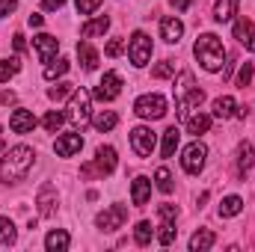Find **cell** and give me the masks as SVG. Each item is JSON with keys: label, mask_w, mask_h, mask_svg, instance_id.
<instances>
[{"label": "cell", "mask_w": 255, "mask_h": 252, "mask_svg": "<svg viewBox=\"0 0 255 252\" xmlns=\"http://www.w3.org/2000/svg\"><path fill=\"white\" fill-rule=\"evenodd\" d=\"M175 241V223L172 220H163V226H160V232H157V244L160 247H169Z\"/></svg>", "instance_id": "obj_31"}, {"label": "cell", "mask_w": 255, "mask_h": 252, "mask_svg": "<svg viewBox=\"0 0 255 252\" xmlns=\"http://www.w3.org/2000/svg\"><path fill=\"white\" fill-rule=\"evenodd\" d=\"M77 57H80V63H83L86 71H95L98 68V51L89 42H77Z\"/></svg>", "instance_id": "obj_21"}, {"label": "cell", "mask_w": 255, "mask_h": 252, "mask_svg": "<svg viewBox=\"0 0 255 252\" xmlns=\"http://www.w3.org/2000/svg\"><path fill=\"white\" fill-rule=\"evenodd\" d=\"M18 68H21L18 57H12V60H0V83H6L9 77H15V74H18Z\"/></svg>", "instance_id": "obj_32"}, {"label": "cell", "mask_w": 255, "mask_h": 252, "mask_svg": "<svg viewBox=\"0 0 255 252\" xmlns=\"http://www.w3.org/2000/svg\"><path fill=\"white\" fill-rule=\"evenodd\" d=\"M151 223L148 220H139L136 223V229H133V241H136V247H148L151 244Z\"/></svg>", "instance_id": "obj_28"}, {"label": "cell", "mask_w": 255, "mask_h": 252, "mask_svg": "<svg viewBox=\"0 0 255 252\" xmlns=\"http://www.w3.org/2000/svg\"><path fill=\"white\" fill-rule=\"evenodd\" d=\"M83 148V136L80 133H63V136H57V142H54V151L60 154V157H71V154H77Z\"/></svg>", "instance_id": "obj_12"}, {"label": "cell", "mask_w": 255, "mask_h": 252, "mask_svg": "<svg viewBox=\"0 0 255 252\" xmlns=\"http://www.w3.org/2000/svg\"><path fill=\"white\" fill-rule=\"evenodd\" d=\"M193 54L205 71H223L226 68V48L214 33H202L193 45Z\"/></svg>", "instance_id": "obj_2"}, {"label": "cell", "mask_w": 255, "mask_h": 252, "mask_svg": "<svg viewBox=\"0 0 255 252\" xmlns=\"http://www.w3.org/2000/svg\"><path fill=\"white\" fill-rule=\"evenodd\" d=\"M116 122H119V116L113 113V110H101L95 119H92V125H95V130H101V133H107V130H113L116 127Z\"/></svg>", "instance_id": "obj_27"}, {"label": "cell", "mask_w": 255, "mask_h": 252, "mask_svg": "<svg viewBox=\"0 0 255 252\" xmlns=\"http://www.w3.org/2000/svg\"><path fill=\"white\" fill-rule=\"evenodd\" d=\"M68 71V60H57V63H48L45 65V80H57Z\"/></svg>", "instance_id": "obj_33"}, {"label": "cell", "mask_w": 255, "mask_h": 252, "mask_svg": "<svg viewBox=\"0 0 255 252\" xmlns=\"http://www.w3.org/2000/svg\"><path fill=\"white\" fill-rule=\"evenodd\" d=\"M130 145H133V151H136L139 157H151V151H154V145H157V136H154L151 127L139 125V127L130 130Z\"/></svg>", "instance_id": "obj_10"}, {"label": "cell", "mask_w": 255, "mask_h": 252, "mask_svg": "<svg viewBox=\"0 0 255 252\" xmlns=\"http://www.w3.org/2000/svg\"><path fill=\"white\" fill-rule=\"evenodd\" d=\"M205 160H208V148H205V142H190L187 148H184V154H181V166H184V172H190V175H199L202 169H205Z\"/></svg>", "instance_id": "obj_7"}, {"label": "cell", "mask_w": 255, "mask_h": 252, "mask_svg": "<svg viewBox=\"0 0 255 252\" xmlns=\"http://www.w3.org/2000/svg\"><path fill=\"white\" fill-rule=\"evenodd\" d=\"M241 211H244V199H241V196H226V199L220 202V208H217L220 217H238Z\"/></svg>", "instance_id": "obj_25"}, {"label": "cell", "mask_w": 255, "mask_h": 252, "mask_svg": "<svg viewBox=\"0 0 255 252\" xmlns=\"http://www.w3.org/2000/svg\"><path fill=\"white\" fill-rule=\"evenodd\" d=\"M214 241H217V238H214V232H211V229H199V232L190 238V250L193 252H205V250H211V247H214Z\"/></svg>", "instance_id": "obj_24"}, {"label": "cell", "mask_w": 255, "mask_h": 252, "mask_svg": "<svg viewBox=\"0 0 255 252\" xmlns=\"http://www.w3.org/2000/svg\"><path fill=\"white\" fill-rule=\"evenodd\" d=\"M157 214H160V220H172V223H175L178 208H175V205H160V208H157Z\"/></svg>", "instance_id": "obj_41"}, {"label": "cell", "mask_w": 255, "mask_h": 252, "mask_svg": "<svg viewBox=\"0 0 255 252\" xmlns=\"http://www.w3.org/2000/svg\"><path fill=\"white\" fill-rule=\"evenodd\" d=\"M133 113H136L139 119H148V122L163 119V116H166V98H163V95H157V92L139 95V98L133 101Z\"/></svg>", "instance_id": "obj_4"}, {"label": "cell", "mask_w": 255, "mask_h": 252, "mask_svg": "<svg viewBox=\"0 0 255 252\" xmlns=\"http://www.w3.org/2000/svg\"><path fill=\"white\" fill-rule=\"evenodd\" d=\"M63 122H65V116H63V113L51 110V113L45 116V122H42V125H45V130H48V133H57V130L63 127Z\"/></svg>", "instance_id": "obj_36"}, {"label": "cell", "mask_w": 255, "mask_h": 252, "mask_svg": "<svg viewBox=\"0 0 255 252\" xmlns=\"http://www.w3.org/2000/svg\"><path fill=\"white\" fill-rule=\"evenodd\" d=\"M33 160H36V154H33L30 145H15V148L3 151V157H0V181L3 184L24 181L27 172L33 169Z\"/></svg>", "instance_id": "obj_1"}, {"label": "cell", "mask_w": 255, "mask_h": 252, "mask_svg": "<svg viewBox=\"0 0 255 252\" xmlns=\"http://www.w3.org/2000/svg\"><path fill=\"white\" fill-rule=\"evenodd\" d=\"M181 36H184V24H181L175 15H169V18H163V21H160V39H163V42L178 45V42H181Z\"/></svg>", "instance_id": "obj_14"}, {"label": "cell", "mask_w": 255, "mask_h": 252, "mask_svg": "<svg viewBox=\"0 0 255 252\" xmlns=\"http://www.w3.org/2000/svg\"><path fill=\"white\" fill-rule=\"evenodd\" d=\"M238 15V0H217L214 3V18L223 24V21H232Z\"/></svg>", "instance_id": "obj_23"}, {"label": "cell", "mask_w": 255, "mask_h": 252, "mask_svg": "<svg viewBox=\"0 0 255 252\" xmlns=\"http://www.w3.org/2000/svg\"><path fill=\"white\" fill-rule=\"evenodd\" d=\"M208 127H211V116H208V113H193L190 119H187V130L196 133V136H199V133H205Z\"/></svg>", "instance_id": "obj_30"}, {"label": "cell", "mask_w": 255, "mask_h": 252, "mask_svg": "<svg viewBox=\"0 0 255 252\" xmlns=\"http://www.w3.org/2000/svg\"><path fill=\"white\" fill-rule=\"evenodd\" d=\"M169 3H172V6H175L178 12H187V9H190V3H193V0H169Z\"/></svg>", "instance_id": "obj_44"}, {"label": "cell", "mask_w": 255, "mask_h": 252, "mask_svg": "<svg viewBox=\"0 0 255 252\" xmlns=\"http://www.w3.org/2000/svg\"><path fill=\"white\" fill-rule=\"evenodd\" d=\"M27 21H30V27H42V24H45V18H42V15H36V12H33Z\"/></svg>", "instance_id": "obj_46"}, {"label": "cell", "mask_w": 255, "mask_h": 252, "mask_svg": "<svg viewBox=\"0 0 255 252\" xmlns=\"http://www.w3.org/2000/svg\"><path fill=\"white\" fill-rule=\"evenodd\" d=\"M57 205V190L51 187V184H45V187L39 190V214L42 217H54V208Z\"/></svg>", "instance_id": "obj_18"}, {"label": "cell", "mask_w": 255, "mask_h": 252, "mask_svg": "<svg viewBox=\"0 0 255 252\" xmlns=\"http://www.w3.org/2000/svg\"><path fill=\"white\" fill-rule=\"evenodd\" d=\"M250 83H253V63H244L241 65V74H238V86L247 89Z\"/></svg>", "instance_id": "obj_38"}, {"label": "cell", "mask_w": 255, "mask_h": 252, "mask_svg": "<svg viewBox=\"0 0 255 252\" xmlns=\"http://www.w3.org/2000/svg\"><path fill=\"white\" fill-rule=\"evenodd\" d=\"M113 169H116V148H113V145H98L95 160L86 163L80 172H83L86 178H92V175H110Z\"/></svg>", "instance_id": "obj_5"}, {"label": "cell", "mask_w": 255, "mask_h": 252, "mask_svg": "<svg viewBox=\"0 0 255 252\" xmlns=\"http://www.w3.org/2000/svg\"><path fill=\"white\" fill-rule=\"evenodd\" d=\"M148 196H151V178L139 175V178L130 184V199H133V205H145Z\"/></svg>", "instance_id": "obj_20"}, {"label": "cell", "mask_w": 255, "mask_h": 252, "mask_svg": "<svg viewBox=\"0 0 255 252\" xmlns=\"http://www.w3.org/2000/svg\"><path fill=\"white\" fill-rule=\"evenodd\" d=\"M107 30H110V18H107V15H98V18H92V21H86V24L80 27L83 39H92V36H104Z\"/></svg>", "instance_id": "obj_19"}, {"label": "cell", "mask_w": 255, "mask_h": 252, "mask_svg": "<svg viewBox=\"0 0 255 252\" xmlns=\"http://www.w3.org/2000/svg\"><path fill=\"white\" fill-rule=\"evenodd\" d=\"M235 39H238L247 51L255 54V24L250 18H238V21H235Z\"/></svg>", "instance_id": "obj_13"}, {"label": "cell", "mask_w": 255, "mask_h": 252, "mask_svg": "<svg viewBox=\"0 0 255 252\" xmlns=\"http://www.w3.org/2000/svg\"><path fill=\"white\" fill-rule=\"evenodd\" d=\"M0 104H15V92H3L0 89Z\"/></svg>", "instance_id": "obj_45"}, {"label": "cell", "mask_w": 255, "mask_h": 252, "mask_svg": "<svg viewBox=\"0 0 255 252\" xmlns=\"http://www.w3.org/2000/svg\"><path fill=\"white\" fill-rule=\"evenodd\" d=\"M178 136H181V130H178L175 125L163 130V145H160V154H163V157H172V154H175V148H178Z\"/></svg>", "instance_id": "obj_26"}, {"label": "cell", "mask_w": 255, "mask_h": 252, "mask_svg": "<svg viewBox=\"0 0 255 252\" xmlns=\"http://www.w3.org/2000/svg\"><path fill=\"white\" fill-rule=\"evenodd\" d=\"M68 92H71V83H57V86L48 89V98H51V101H60L63 95H68Z\"/></svg>", "instance_id": "obj_39"}, {"label": "cell", "mask_w": 255, "mask_h": 252, "mask_svg": "<svg viewBox=\"0 0 255 252\" xmlns=\"http://www.w3.org/2000/svg\"><path fill=\"white\" fill-rule=\"evenodd\" d=\"M128 220V208L125 205H110L107 211H101L98 217H95V226L101 229V232H116V229H122Z\"/></svg>", "instance_id": "obj_9"}, {"label": "cell", "mask_w": 255, "mask_h": 252, "mask_svg": "<svg viewBox=\"0 0 255 252\" xmlns=\"http://www.w3.org/2000/svg\"><path fill=\"white\" fill-rule=\"evenodd\" d=\"M154 181H157V190H160V193H172V175H169L166 166H160V169L154 172Z\"/></svg>", "instance_id": "obj_35"}, {"label": "cell", "mask_w": 255, "mask_h": 252, "mask_svg": "<svg viewBox=\"0 0 255 252\" xmlns=\"http://www.w3.org/2000/svg\"><path fill=\"white\" fill-rule=\"evenodd\" d=\"M122 51H125V42H122V39H110V45L104 48V54H107V57H119Z\"/></svg>", "instance_id": "obj_40"}, {"label": "cell", "mask_w": 255, "mask_h": 252, "mask_svg": "<svg viewBox=\"0 0 255 252\" xmlns=\"http://www.w3.org/2000/svg\"><path fill=\"white\" fill-rule=\"evenodd\" d=\"M128 57H130V63L136 65V68H142V65L151 60V39H148L142 30H136V33L130 36V42H128Z\"/></svg>", "instance_id": "obj_6"}, {"label": "cell", "mask_w": 255, "mask_h": 252, "mask_svg": "<svg viewBox=\"0 0 255 252\" xmlns=\"http://www.w3.org/2000/svg\"><path fill=\"white\" fill-rule=\"evenodd\" d=\"M68 244H71V238H68V232H63V229H54V232H48V238H45V247L51 252H65Z\"/></svg>", "instance_id": "obj_22"}, {"label": "cell", "mask_w": 255, "mask_h": 252, "mask_svg": "<svg viewBox=\"0 0 255 252\" xmlns=\"http://www.w3.org/2000/svg\"><path fill=\"white\" fill-rule=\"evenodd\" d=\"M89 104H92V92H86V89H71V101H68V122H71L74 127H83L89 119H92Z\"/></svg>", "instance_id": "obj_3"}, {"label": "cell", "mask_w": 255, "mask_h": 252, "mask_svg": "<svg viewBox=\"0 0 255 252\" xmlns=\"http://www.w3.org/2000/svg\"><path fill=\"white\" fill-rule=\"evenodd\" d=\"M101 3H104V0H74V6H77L80 15H92V12H98Z\"/></svg>", "instance_id": "obj_37"}, {"label": "cell", "mask_w": 255, "mask_h": 252, "mask_svg": "<svg viewBox=\"0 0 255 252\" xmlns=\"http://www.w3.org/2000/svg\"><path fill=\"white\" fill-rule=\"evenodd\" d=\"M15 238H18L15 223H12L9 217H0V244H3V247H12V244H15Z\"/></svg>", "instance_id": "obj_29"}, {"label": "cell", "mask_w": 255, "mask_h": 252, "mask_svg": "<svg viewBox=\"0 0 255 252\" xmlns=\"http://www.w3.org/2000/svg\"><path fill=\"white\" fill-rule=\"evenodd\" d=\"M214 116L217 119H232V116H238V104H235V98L232 95H220V98H214Z\"/></svg>", "instance_id": "obj_17"}, {"label": "cell", "mask_w": 255, "mask_h": 252, "mask_svg": "<svg viewBox=\"0 0 255 252\" xmlns=\"http://www.w3.org/2000/svg\"><path fill=\"white\" fill-rule=\"evenodd\" d=\"M175 74V63L172 60H160V63L151 68V77H157V80H166V77H172Z\"/></svg>", "instance_id": "obj_34"}, {"label": "cell", "mask_w": 255, "mask_h": 252, "mask_svg": "<svg viewBox=\"0 0 255 252\" xmlns=\"http://www.w3.org/2000/svg\"><path fill=\"white\" fill-rule=\"evenodd\" d=\"M0 151H3V139H0Z\"/></svg>", "instance_id": "obj_48"}, {"label": "cell", "mask_w": 255, "mask_h": 252, "mask_svg": "<svg viewBox=\"0 0 255 252\" xmlns=\"http://www.w3.org/2000/svg\"><path fill=\"white\" fill-rule=\"evenodd\" d=\"M18 9V0H0V18H6V15H12Z\"/></svg>", "instance_id": "obj_42"}, {"label": "cell", "mask_w": 255, "mask_h": 252, "mask_svg": "<svg viewBox=\"0 0 255 252\" xmlns=\"http://www.w3.org/2000/svg\"><path fill=\"white\" fill-rule=\"evenodd\" d=\"M119 92H122V74H119V71H104V77L98 80L92 98H98V101H113V98H119Z\"/></svg>", "instance_id": "obj_8"}, {"label": "cell", "mask_w": 255, "mask_h": 252, "mask_svg": "<svg viewBox=\"0 0 255 252\" xmlns=\"http://www.w3.org/2000/svg\"><path fill=\"white\" fill-rule=\"evenodd\" d=\"M24 48H27V42H24V36L18 33V36H15V51H24Z\"/></svg>", "instance_id": "obj_47"}, {"label": "cell", "mask_w": 255, "mask_h": 252, "mask_svg": "<svg viewBox=\"0 0 255 252\" xmlns=\"http://www.w3.org/2000/svg\"><path fill=\"white\" fill-rule=\"evenodd\" d=\"M9 127H12L15 133H30V130L36 127V116H33L30 110H15V113L9 116Z\"/></svg>", "instance_id": "obj_15"}, {"label": "cell", "mask_w": 255, "mask_h": 252, "mask_svg": "<svg viewBox=\"0 0 255 252\" xmlns=\"http://www.w3.org/2000/svg\"><path fill=\"white\" fill-rule=\"evenodd\" d=\"M33 45H36V54H39V60L48 65L57 60V51H60V39L57 36H51V33H39L36 39H33Z\"/></svg>", "instance_id": "obj_11"}, {"label": "cell", "mask_w": 255, "mask_h": 252, "mask_svg": "<svg viewBox=\"0 0 255 252\" xmlns=\"http://www.w3.org/2000/svg\"><path fill=\"white\" fill-rule=\"evenodd\" d=\"M253 163H255V148L250 142H241L238 145V175L247 178V172L253 169Z\"/></svg>", "instance_id": "obj_16"}, {"label": "cell", "mask_w": 255, "mask_h": 252, "mask_svg": "<svg viewBox=\"0 0 255 252\" xmlns=\"http://www.w3.org/2000/svg\"><path fill=\"white\" fill-rule=\"evenodd\" d=\"M65 0H42V9L45 12H57V9H63Z\"/></svg>", "instance_id": "obj_43"}]
</instances>
